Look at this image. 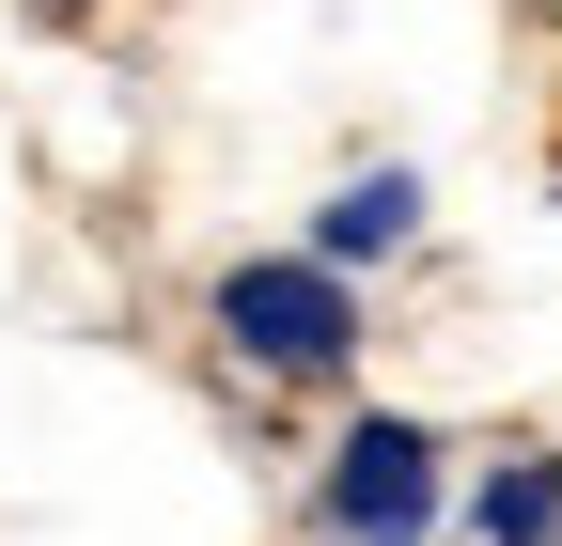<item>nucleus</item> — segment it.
I'll return each mask as SVG.
<instances>
[{
    "instance_id": "obj_1",
    "label": "nucleus",
    "mask_w": 562,
    "mask_h": 546,
    "mask_svg": "<svg viewBox=\"0 0 562 546\" xmlns=\"http://www.w3.org/2000/svg\"><path fill=\"white\" fill-rule=\"evenodd\" d=\"M220 344H235L250 375H344V360H360V297H344V265L266 250V265L220 282Z\"/></svg>"
},
{
    "instance_id": "obj_2",
    "label": "nucleus",
    "mask_w": 562,
    "mask_h": 546,
    "mask_svg": "<svg viewBox=\"0 0 562 546\" xmlns=\"http://www.w3.org/2000/svg\"><path fill=\"white\" fill-rule=\"evenodd\" d=\"M313 500H328L344 546H422V531H438V437H422V422H360L328 453Z\"/></svg>"
},
{
    "instance_id": "obj_3",
    "label": "nucleus",
    "mask_w": 562,
    "mask_h": 546,
    "mask_svg": "<svg viewBox=\"0 0 562 546\" xmlns=\"http://www.w3.org/2000/svg\"><path fill=\"white\" fill-rule=\"evenodd\" d=\"M406 235H422V187H406V172H360V187H328L313 265H360V250H406Z\"/></svg>"
},
{
    "instance_id": "obj_4",
    "label": "nucleus",
    "mask_w": 562,
    "mask_h": 546,
    "mask_svg": "<svg viewBox=\"0 0 562 546\" xmlns=\"http://www.w3.org/2000/svg\"><path fill=\"white\" fill-rule=\"evenodd\" d=\"M484 546H562V453H501L484 468V500H469Z\"/></svg>"
}]
</instances>
